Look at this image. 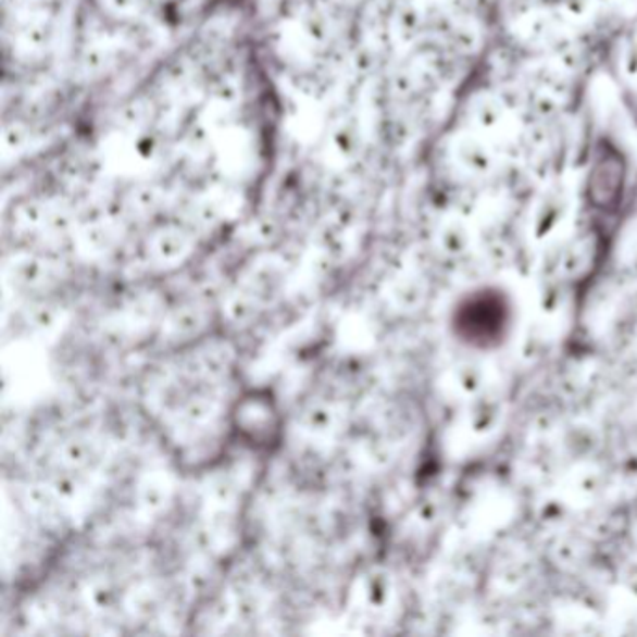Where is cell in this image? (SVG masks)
<instances>
[{"instance_id": "6da1fadb", "label": "cell", "mask_w": 637, "mask_h": 637, "mask_svg": "<svg viewBox=\"0 0 637 637\" xmlns=\"http://www.w3.org/2000/svg\"><path fill=\"white\" fill-rule=\"evenodd\" d=\"M509 326V307L499 293H473L459 312V327L470 345L488 346L501 339Z\"/></svg>"}]
</instances>
